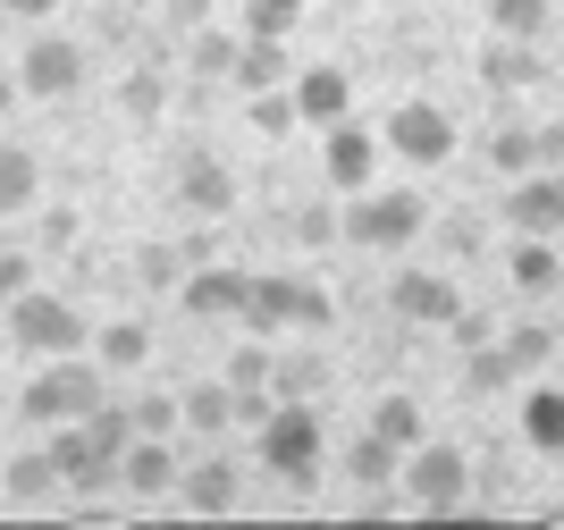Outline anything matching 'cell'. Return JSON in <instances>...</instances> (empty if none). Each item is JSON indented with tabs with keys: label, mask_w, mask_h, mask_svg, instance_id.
I'll list each match as a JSON object with an SVG mask.
<instances>
[{
	"label": "cell",
	"mask_w": 564,
	"mask_h": 530,
	"mask_svg": "<svg viewBox=\"0 0 564 530\" xmlns=\"http://www.w3.org/2000/svg\"><path fill=\"white\" fill-rule=\"evenodd\" d=\"M506 278H514L522 295H556V278H564V261H556V236H522L514 253H506Z\"/></svg>",
	"instance_id": "20"
},
{
	"label": "cell",
	"mask_w": 564,
	"mask_h": 530,
	"mask_svg": "<svg viewBox=\"0 0 564 530\" xmlns=\"http://www.w3.org/2000/svg\"><path fill=\"white\" fill-rule=\"evenodd\" d=\"M85 354H94L101 370H143V363H152V328H143V321H101Z\"/></svg>",
	"instance_id": "19"
},
{
	"label": "cell",
	"mask_w": 564,
	"mask_h": 530,
	"mask_svg": "<svg viewBox=\"0 0 564 530\" xmlns=\"http://www.w3.org/2000/svg\"><path fill=\"white\" fill-rule=\"evenodd\" d=\"M59 488V463H51V446H34V455H9V497L18 506H34V497H51Z\"/></svg>",
	"instance_id": "26"
},
{
	"label": "cell",
	"mask_w": 564,
	"mask_h": 530,
	"mask_svg": "<svg viewBox=\"0 0 564 530\" xmlns=\"http://www.w3.org/2000/svg\"><path fill=\"white\" fill-rule=\"evenodd\" d=\"M455 118L438 110V101H397L388 110V152H397L404 169H438V161H455Z\"/></svg>",
	"instance_id": "8"
},
{
	"label": "cell",
	"mask_w": 564,
	"mask_h": 530,
	"mask_svg": "<svg viewBox=\"0 0 564 530\" xmlns=\"http://www.w3.org/2000/svg\"><path fill=\"white\" fill-rule=\"evenodd\" d=\"M304 18V0H245V34H286Z\"/></svg>",
	"instance_id": "36"
},
{
	"label": "cell",
	"mask_w": 564,
	"mask_h": 530,
	"mask_svg": "<svg viewBox=\"0 0 564 530\" xmlns=\"http://www.w3.org/2000/svg\"><path fill=\"white\" fill-rule=\"evenodd\" d=\"M161 76H152V68H135V76H127V85H118V110H127V118H161Z\"/></svg>",
	"instance_id": "35"
},
{
	"label": "cell",
	"mask_w": 564,
	"mask_h": 530,
	"mask_svg": "<svg viewBox=\"0 0 564 530\" xmlns=\"http://www.w3.org/2000/svg\"><path fill=\"white\" fill-rule=\"evenodd\" d=\"M371 430H379V439H397V446H413V439H422V404H413V396H379Z\"/></svg>",
	"instance_id": "31"
},
{
	"label": "cell",
	"mask_w": 564,
	"mask_h": 530,
	"mask_svg": "<svg viewBox=\"0 0 564 530\" xmlns=\"http://www.w3.org/2000/svg\"><path fill=\"white\" fill-rule=\"evenodd\" d=\"M85 85V51L68 43V34H34L18 60V93L25 101H68V93Z\"/></svg>",
	"instance_id": "9"
},
{
	"label": "cell",
	"mask_w": 564,
	"mask_h": 530,
	"mask_svg": "<svg viewBox=\"0 0 564 530\" xmlns=\"http://www.w3.org/2000/svg\"><path fill=\"white\" fill-rule=\"evenodd\" d=\"M321 455H329V439H321L312 404H270L261 413V472H279L286 488H312L321 480Z\"/></svg>",
	"instance_id": "6"
},
{
	"label": "cell",
	"mask_w": 564,
	"mask_h": 530,
	"mask_svg": "<svg viewBox=\"0 0 564 530\" xmlns=\"http://www.w3.org/2000/svg\"><path fill=\"white\" fill-rule=\"evenodd\" d=\"M522 439L540 455H564V388H531L522 396Z\"/></svg>",
	"instance_id": "22"
},
{
	"label": "cell",
	"mask_w": 564,
	"mask_h": 530,
	"mask_svg": "<svg viewBox=\"0 0 564 530\" xmlns=\"http://www.w3.org/2000/svg\"><path fill=\"white\" fill-rule=\"evenodd\" d=\"M177 203H186V210H203V219H219V210L236 203V177H228V161H219V152H194V161L177 169Z\"/></svg>",
	"instance_id": "16"
},
{
	"label": "cell",
	"mask_w": 564,
	"mask_h": 530,
	"mask_svg": "<svg viewBox=\"0 0 564 530\" xmlns=\"http://www.w3.org/2000/svg\"><path fill=\"white\" fill-rule=\"evenodd\" d=\"M422 228H430V203L413 185H362V194L337 210V236L362 245V253H397V245H413Z\"/></svg>",
	"instance_id": "3"
},
{
	"label": "cell",
	"mask_w": 564,
	"mask_h": 530,
	"mask_svg": "<svg viewBox=\"0 0 564 530\" xmlns=\"http://www.w3.org/2000/svg\"><path fill=\"white\" fill-rule=\"evenodd\" d=\"M0 9H9V18H51L59 0H0Z\"/></svg>",
	"instance_id": "42"
},
{
	"label": "cell",
	"mask_w": 564,
	"mask_h": 530,
	"mask_svg": "<svg viewBox=\"0 0 564 530\" xmlns=\"http://www.w3.org/2000/svg\"><path fill=\"white\" fill-rule=\"evenodd\" d=\"M25 203H34V161L18 143H0V219H18Z\"/></svg>",
	"instance_id": "28"
},
{
	"label": "cell",
	"mask_w": 564,
	"mask_h": 530,
	"mask_svg": "<svg viewBox=\"0 0 564 530\" xmlns=\"http://www.w3.org/2000/svg\"><path fill=\"white\" fill-rule=\"evenodd\" d=\"M397 455H404V446L371 430V439L346 446V480H354V488H388V480H397Z\"/></svg>",
	"instance_id": "23"
},
{
	"label": "cell",
	"mask_w": 564,
	"mask_h": 530,
	"mask_svg": "<svg viewBox=\"0 0 564 530\" xmlns=\"http://www.w3.org/2000/svg\"><path fill=\"white\" fill-rule=\"evenodd\" d=\"M506 354H514V370H547V363H556V328H547V321L506 328Z\"/></svg>",
	"instance_id": "30"
},
{
	"label": "cell",
	"mask_w": 564,
	"mask_h": 530,
	"mask_svg": "<svg viewBox=\"0 0 564 530\" xmlns=\"http://www.w3.org/2000/svg\"><path fill=\"white\" fill-rule=\"evenodd\" d=\"M118 488H127V497H169V488H177V446L135 430V439L118 446Z\"/></svg>",
	"instance_id": "12"
},
{
	"label": "cell",
	"mask_w": 564,
	"mask_h": 530,
	"mask_svg": "<svg viewBox=\"0 0 564 530\" xmlns=\"http://www.w3.org/2000/svg\"><path fill=\"white\" fill-rule=\"evenodd\" d=\"M295 236H304V245H329V236H337V210H329V203L295 210Z\"/></svg>",
	"instance_id": "38"
},
{
	"label": "cell",
	"mask_w": 564,
	"mask_h": 530,
	"mask_svg": "<svg viewBox=\"0 0 564 530\" xmlns=\"http://www.w3.org/2000/svg\"><path fill=\"white\" fill-rule=\"evenodd\" d=\"M177 413H186L194 439H228V430H236V388H228V379H203V388L177 396Z\"/></svg>",
	"instance_id": "18"
},
{
	"label": "cell",
	"mask_w": 564,
	"mask_h": 530,
	"mask_svg": "<svg viewBox=\"0 0 564 530\" xmlns=\"http://www.w3.org/2000/svg\"><path fill=\"white\" fill-rule=\"evenodd\" d=\"M286 93H295V118H304V127H337V118L354 110V76L346 68H304Z\"/></svg>",
	"instance_id": "14"
},
{
	"label": "cell",
	"mask_w": 564,
	"mask_h": 530,
	"mask_svg": "<svg viewBox=\"0 0 564 530\" xmlns=\"http://www.w3.org/2000/svg\"><path fill=\"white\" fill-rule=\"evenodd\" d=\"M540 169H564V127H540Z\"/></svg>",
	"instance_id": "40"
},
{
	"label": "cell",
	"mask_w": 564,
	"mask_h": 530,
	"mask_svg": "<svg viewBox=\"0 0 564 530\" xmlns=\"http://www.w3.org/2000/svg\"><path fill=\"white\" fill-rule=\"evenodd\" d=\"M261 379H270V354H261V337H253V346L228 363V388H261Z\"/></svg>",
	"instance_id": "37"
},
{
	"label": "cell",
	"mask_w": 564,
	"mask_h": 530,
	"mask_svg": "<svg viewBox=\"0 0 564 530\" xmlns=\"http://www.w3.org/2000/svg\"><path fill=\"white\" fill-rule=\"evenodd\" d=\"M127 413H135V430H143V439H177V430H186L177 396H143V404H127Z\"/></svg>",
	"instance_id": "34"
},
{
	"label": "cell",
	"mask_w": 564,
	"mask_h": 530,
	"mask_svg": "<svg viewBox=\"0 0 564 530\" xmlns=\"http://www.w3.org/2000/svg\"><path fill=\"white\" fill-rule=\"evenodd\" d=\"M236 68V34H219L212 18L194 25V76H228Z\"/></svg>",
	"instance_id": "32"
},
{
	"label": "cell",
	"mask_w": 564,
	"mask_h": 530,
	"mask_svg": "<svg viewBox=\"0 0 564 530\" xmlns=\"http://www.w3.org/2000/svg\"><path fill=\"white\" fill-rule=\"evenodd\" d=\"M506 228L514 236H564V169H522L506 185Z\"/></svg>",
	"instance_id": "10"
},
{
	"label": "cell",
	"mask_w": 564,
	"mask_h": 530,
	"mask_svg": "<svg viewBox=\"0 0 564 530\" xmlns=\"http://www.w3.org/2000/svg\"><path fill=\"white\" fill-rule=\"evenodd\" d=\"M127 439H135V413L101 396L85 421H59V439H43V446L59 463V488H118V446Z\"/></svg>",
	"instance_id": "1"
},
{
	"label": "cell",
	"mask_w": 564,
	"mask_h": 530,
	"mask_svg": "<svg viewBox=\"0 0 564 530\" xmlns=\"http://www.w3.org/2000/svg\"><path fill=\"white\" fill-rule=\"evenodd\" d=\"M245 278H253V270H228V261H203V270H194L186 286H177V303H186L194 321H219V312H236V303H245Z\"/></svg>",
	"instance_id": "15"
},
{
	"label": "cell",
	"mask_w": 564,
	"mask_h": 530,
	"mask_svg": "<svg viewBox=\"0 0 564 530\" xmlns=\"http://www.w3.org/2000/svg\"><path fill=\"white\" fill-rule=\"evenodd\" d=\"M388 303H397V321H413V328H447L455 312H464V286L438 278V270H397Z\"/></svg>",
	"instance_id": "11"
},
{
	"label": "cell",
	"mask_w": 564,
	"mask_h": 530,
	"mask_svg": "<svg viewBox=\"0 0 564 530\" xmlns=\"http://www.w3.org/2000/svg\"><path fill=\"white\" fill-rule=\"evenodd\" d=\"M9 337H18L25 354H85L94 346V321L76 312V303H59V295H9Z\"/></svg>",
	"instance_id": "7"
},
{
	"label": "cell",
	"mask_w": 564,
	"mask_h": 530,
	"mask_svg": "<svg viewBox=\"0 0 564 530\" xmlns=\"http://www.w3.org/2000/svg\"><path fill=\"white\" fill-rule=\"evenodd\" d=\"M236 321L253 328L261 346L279 337V328H329L337 321V303H329V286H312V278H245V303H236Z\"/></svg>",
	"instance_id": "4"
},
{
	"label": "cell",
	"mask_w": 564,
	"mask_h": 530,
	"mask_svg": "<svg viewBox=\"0 0 564 530\" xmlns=\"http://www.w3.org/2000/svg\"><path fill=\"white\" fill-rule=\"evenodd\" d=\"M236 85L245 93H270V85H286V34H236Z\"/></svg>",
	"instance_id": "17"
},
{
	"label": "cell",
	"mask_w": 564,
	"mask_h": 530,
	"mask_svg": "<svg viewBox=\"0 0 564 530\" xmlns=\"http://www.w3.org/2000/svg\"><path fill=\"white\" fill-rule=\"evenodd\" d=\"M489 25H497V34H522V43H531V34L547 25V0H489Z\"/></svg>",
	"instance_id": "33"
},
{
	"label": "cell",
	"mask_w": 564,
	"mask_h": 530,
	"mask_svg": "<svg viewBox=\"0 0 564 530\" xmlns=\"http://www.w3.org/2000/svg\"><path fill=\"white\" fill-rule=\"evenodd\" d=\"M245 118H253V136H261V143H279L286 127H304V118H295V93H286V85L253 93V101H245Z\"/></svg>",
	"instance_id": "27"
},
{
	"label": "cell",
	"mask_w": 564,
	"mask_h": 530,
	"mask_svg": "<svg viewBox=\"0 0 564 530\" xmlns=\"http://www.w3.org/2000/svg\"><path fill=\"white\" fill-rule=\"evenodd\" d=\"M18 101H25V93H18V76H0V118L18 110Z\"/></svg>",
	"instance_id": "43"
},
{
	"label": "cell",
	"mask_w": 564,
	"mask_h": 530,
	"mask_svg": "<svg viewBox=\"0 0 564 530\" xmlns=\"http://www.w3.org/2000/svg\"><path fill=\"white\" fill-rule=\"evenodd\" d=\"M177 488H186L194 513H228L236 506V472L228 463H194V472H177Z\"/></svg>",
	"instance_id": "24"
},
{
	"label": "cell",
	"mask_w": 564,
	"mask_h": 530,
	"mask_svg": "<svg viewBox=\"0 0 564 530\" xmlns=\"http://www.w3.org/2000/svg\"><path fill=\"white\" fill-rule=\"evenodd\" d=\"M321 136H329V152H321L329 185H337V194H362V185H371V169H379V143L362 136V127H346V118H337V127H321Z\"/></svg>",
	"instance_id": "13"
},
{
	"label": "cell",
	"mask_w": 564,
	"mask_h": 530,
	"mask_svg": "<svg viewBox=\"0 0 564 530\" xmlns=\"http://www.w3.org/2000/svg\"><path fill=\"white\" fill-rule=\"evenodd\" d=\"M212 18V0H169V25H203Z\"/></svg>",
	"instance_id": "39"
},
{
	"label": "cell",
	"mask_w": 564,
	"mask_h": 530,
	"mask_svg": "<svg viewBox=\"0 0 564 530\" xmlns=\"http://www.w3.org/2000/svg\"><path fill=\"white\" fill-rule=\"evenodd\" d=\"M397 480H404V497H413L422 513H464L471 455L455 439H413V446H404V463H397Z\"/></svg>",
	"instance_id": "5"
},
{
	"label": "cell",
	"mask_w": 564,
	"mask_h": 530,
	"mask_svg": "<svg viewBox=\"0 0 564 530\" xmlns=\"http://www.w3.org/2000/svg\"><path fill=\"white\" fill-rule=\"evenodd\" d=\"M0 295H25V261L18 253H0Z\"/></svg>",
	"instance_id": "41"
},
{
	"label": "cell",
	"mask_w": 564,
	"mask_h": 530,
	"mask_svg": "<svg viewBox=\"0 0 564 530\" xmlns=\"http://www.w3.org/2000/svg\"><path fill=\"white\" fill-rule=\"evenodd\" d=\"M480 76H489L497 93H522V85H540V51L522 43V34H497L489 60H480Z\"/></svg>",
	"instance_id": "21"
},
{
	"label": "cell",
	"mask_w": 564,
	"mask_h": 530,
	"mask_svg": "<svg viewBox=\"0 0 564 530\" xmlns=\"http://www.w3.org/2000/svg\"><path fill=\"white\" fill-rule=\"evenodd\" d=\"M489 161L506 169V177L540 169V127H497V136H489Z\"/></svg>",
	"instance_id": "29"
},
{
	"label": "cell",
	"mask_w": 564,
	"mask_h": 530,
	"mask_svg": "<svg viewBox=\"0 0 564 530\" xmlns=\"http://www.w3.org/2000/svg\"><path fill=\"white\" fill-rule=\"evenodd\" d=\"M464 388H471V396H506V388H514V354L480 337V346H471V363H464Z\"/></svg>",
	"instance_id": "25"
},
{
	"label": "cell",
	"mask_w": 564,
	"mask_h": 530,
	"mask_svg": "<svg viewBox=\"0 0 564 530\" xmlns=\"http://www.w3.org/2000/svg\"><path fill=\"white\" fill-rule=\"evenodd\" d=\"M101 396H110V370H101L94 354H43V370L25 379L18 404H25L34 430H59V421H85Z\"/></svg>",
	"instance_id": "2"
}]
</instances>
